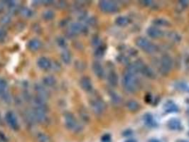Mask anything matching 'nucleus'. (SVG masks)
<instances>
[{
	"label": "nucleus",
	"instance_id": "37",
	"mask_svg": "<svg viewBox=\"0 0 189 142\" xmlns=\"http://www.w3.org/2000/svg\"><path fill=\"white\" fill-rule=\"evenodd\" d=\"M4 32H3L2 30L0 29V40L2 39L3 38H4Z\"/></svg>",
	"mask_w": 189,
	"mask_h": 142
},
{
	"label": "nucleus",
	"instance_id": "30",
	"mask_svg": "<svg viewBox=\"0 0 189 142\" xmlns=\"http://www.w3.org/2000/svg\"><path fill=\"white\" fill-rule=\"evenodd\" d=\"M22 14L23 16L29 17L32 15V11L28 8H24L23 9H22Z\"/></svg>",
	"mask_w": 189,
	"mask_h": 142
},
{
	"label": "nucleus",
	"instance_id": "22",
	"mask_svg": "<svg viewBox=\"0 0 189 142\" xmlns=\"http://www.w3.org/2000/svg\"><path fill=\"white\" fill-rule=\"evenodd\" d=\"M44 85L48 87H52L56 84V80L53 76H46L43 80Z\"/></svg>",
	"mask_w": 189,
	"mask_h": 142
},
{
	"label": "nucleus",
	"instance_id": "2",
	"mask_svg": "<svg viewBox=\"0 0 189 142\" xmlns=\"http://www.w3.org/2000/svg\"><path fill=\"white\" fill-rule=\"evenodd\" d=\"M136 45L147 54H153L157 50L156 45L144 37H139L136 39Z\"/></svg>",
	"mask_w": 189,
	"mask_h": 142
},
{
	"label": "nucleus",
	"instance_id": "17",
	"mask_svg": "<svg viewBox=\"0 0 189 142\" xmlns=\"http://www.w3.org/2000/svg\"><path fill=\"white\" fill-rule=\"evenodd\" d=\"M28 48L32 51H36L37 50H39V48L41 47V42H40L39 40L34 39L31 40V41L28 42Z\"/></svg>",
	"mask_w": 189,
	"mask_h": 142
},
{
	"label": "nucleus",
	"instance_id": "39",
	"mask_svg": "<svg viewBox=\"0 0 189 142\" xmlns=\"http://www.w3.org/2000/svg\"><path fill=\"white\" fill-rule=\"evenodd\" d=\"M125 142H137V140H135L134 139H129L127 140V141H126Z\"/></svg>",
	"mask_w": 189,
	"mask_h": 142
},
{
	"label": "nucleus",
	"instance_id": "12",
	"mask_svg": "<svg viewBox=\"0 0 189 142\" xmlns=\"http://www.w3.org/2000/svg\"><path fill=\"white\" fill-rule=\"evenodd\" d=\"M164 109L167 113H174L179 111V108L177 105L171 100H169L166 102L164 106Z\"/></svg>",
	"mask_w": 189,
	"mask_h": 142
},
{
	"label": "nucleus",
	"instance_id": "29",
	"mask_svg": "<svg viewBox=\"0 0 189 142\" xmlns=\"http://www.w3.org/2000/svg\"><path fill=\"white\" fill-rule=\"evenodd\" d=\"M38 139H39V142H49V137H48L46 134H39V136H38Z\"/></svg>",
	"mask_w": 189,
	"mask_h": 142
},
{
	"label": "nucleus",
	"instance_id": "13",
	"mask_svg": "<svg viewBox=\"0 0 189 142\" xmlns=\"http://www.w3.org/2000/svg\"><path fill=\"white\" fill-rule=\"evenodd\" d=\"M84 28L85 27L80 23H72L70 26V31L72 34H78L83 32L84 31Z\"/></svg>",
	"mask_w": 189,
	"mask_h": 142
},
{
	"label": "nucleus",
	"instance_id": "20",
	"mask_svg": "<svg viewBox=\"0 0 189 142\" xmlns=\"http://www.w3.org/2000/svg\"><path fill=\"white\" fill-rule=\"evenodd\" d=\"M140 72L143 74V75H144L145 76H146L147 77H150V78H153V77L155 76V74L154 73L153 71H152L150 68L147 67V66L145 65H143Z\"/></svg>",
	"mask_w": 189,
	"mask_h": 142
},
{
	"label": "nucleus",
	"instance_id": "5",
	"mask_svg": "<svg viewBox=\"0 0 189 142\" xmlns=\"http://www.w3.org/2000/svg\"><path fill=\"white\" fill-rule=\"evenodd\" d=\"M6 122L11 129H17L19 128V123L16 115L12 112H8L5 115Z\"/></svg>",
	"mask_w": 189,
	"mask_h": 142
},
{
	"label": "nucleus",
	"instance_id": "18",
	"mask_svg": "<svg viewBox=\"0 0 189 142\" xmlns=\"http://www.w3.org/2000/svg\"><path fill=\"white\" fill-rule=\"evenodd\" d=\"M129 23H130V19L126 16H119L115 20V24L119 26H128Z\"/></svg>",
	"mask_w": 189,
	"mask_h": 142
},
{
	"label": "nucleus",
	"instance_id": "11",
	"mask_svg": "<svg viewBox=\"0 0 189 142\" xmlns=\"http://www.w3.org/2000/svg\"><path fill=\"white\" fill-rule=\"evenodd\" d=\"M93 71L95 75L99 78H102L105 76V71L102 66L98 62H95L93 64Z\"/></svg>",
	"mask_w": 189,
	"mask_h": 142
},
{
	"label": "nucleus",
	"instance_id": "41",
	"mask_svg": "<svg viewBox=\"0 0 189 142\" xmlns=\"http://www.w3.org/2000/svg\"><path fill=\"white\" fill-rule=\"evenodd\" d=\"M2 10H3V7H1V5H0V13H1V11H2Z\"/></svg>",
	"mask_w": 189,
	"mask_h": 142
},
{
	"label": "nucleus",
	"instance_id": "4",
	"mask_svg": "<svg viewBox=\"0 0 189 142\" xmlns=\"http://www.w3.org/2000/svg\"><path fill=\"white\" fill-rule=\"evenodd\" d=\"M99 7H100L101 11L105 13H108V14H112V13H115L118 11L117 4L112 1H107V0L101 1L99 4Z\"/></svg>",
	"mask_w": 189,
	"mask_h": 142
},
{
	"label": "nucleus",
	"instance_id": "35",
	"mask_svg": "<svg viewBox=\"0 0 189 142\" xmlns=\"http://www.w3.org/2000/svg\"><path fill=\"white\" fill-rule=\"evenodd\" d=\"M181 4L184 7V6H186V7H187L189 4V1H181Z\"/></svg>",
	"mask_w": 189,
	"mask_h": 142
},
{
	"label": "nucleus",
	"instance_id": "10",
	"mask_svg": "<svg viewBox=\"0 0 189 142\" xmlns=\"http://www.w3.org/2000/svg\"><path fill=\"white\" fill-rule=\"evenodd\" d=\"M143 121H144V124L146 125V126H147L148 127L153 128L156 126V122L154 120V117L152 116V114H145L144 117H143Z\"/></svg>",
	"mask_w": 189,
	"mask_h": 142
},
{
	"label": "nucleus",
	"instance_id": "38",
	"mask_svg": "<svg viewBox=\"0 0 189 142\" xmlns=\"http://www.w3.org/2000/svg\"><path fill=\"white\" fill-rule=\"evenodd\" d=\"M149 142H160L159 140L156 139H151L149 140Z\"/></svg>",
	"mask_w": 189,
	"mask_h": 142
},
{
	"label": "nucleus",
	"instance_id": "14",
	"mask_svg": "<svg viewBox=\"0 0 189 142\" xmlns=\"http://www.w3.org/2000/svg\"><path fill=\"white\" fill-rule=\"evenodd\" d=\"M38 65L40 68L43 70H47L49 68H51V63L48 58H45V57H42V58H40L39 60H38L37 62Z\"/></svg>",
	"mask_w": 189,
	"mask_h": 142
},
{
	"label": "nucleus",
	"instance_id": "32",
	"mask_svg": "<svg viewBox=\"0 0 189 142\" xmlns=\"http://www.w3.org/2000/svg\"><path fill=\"white\" fill-rule=\"evenodd\" d=\"M58 44L60 45L61 47H62V48H64L66 45V41H65V40L63 39V38H60V39H58Z\"/></svg>",
	"mask_w": 189,
	"mask_h": 142
},
{
	"label": "nucleus",
	"instance_id": "26",
	"mask_svg": "<svg viewBox=\"0 0 189 142\" xmlns=\"http://www.w3.org/2000/svg\"><path fill=\"white\" fill-rule=\"evenodd\" d=\"M110 96H111L112 101L113 102L114 104H118L121 102V98H120V96L118 95L117 93H115V92H112V93L110 94Z\"/></svg>",
	"mask_w": 189,
	"mask_h": 142
},
{
	"label": "nucleus",
	"instance_id": "19",
	"mask_svg": "<svg viewBox=\"0 0 189 142\" xmlns=\"http://www.w3.org/2000/svg\"><path fill=\"white\" fill-rule=\"evenodd\" d=\"M127 107L129 111L133 112H135L140 109L139 104L134 100H130V101L128 102L127 103Z\"/></svg>",
	"mask_w": 189,
	"mask_h": 142
},
{
	"label": "nucleus",
	"instance_id": "21",
	"mask_svg": "<svg viewBox=\"0 0 189 142\" xmlns=\"http://www.w3.org/2000/svg\"><path fill=\"white\" fill-rule=\"evenodd\" d=\"M61 58L64 63L70 64L71 62V55L68 51L65 50L61 54Z\"/></svg>",
	"mask_w": 189,
	"mask_h": 142
},
{
	"label": "nucleus",
	"instance_id": "8",
	"mask_svg": "<svg viewBox=\"0 0 189 142\" xmlns=\"http://www.w3.org/2000/svg\"><path fill=\"white\" fill-rule=\"evenodd\" d=\"M92 108L95 113L97 114H100L104 112L105 105V103L102 100H93L92 102Z\"/></svg>",
	"mask_w": 189,
	"mask_h": 142
},
{
	"label": "nucleus",
	"instance_id": "7",
	"mask_svg": "<svg viewBox=\"0 0 189 142\" xmlns=\"http://www.w3.org/2000/svg\"><path fill=\"white\" fill-rule=\"evenodd\" d=\"M146 33L152 39H158V38L163 36L164 35L163 31L155 26H152L149 27L147 30H146Z\"/></svg>",
	"mask_w": 189,
	"mask_h": 142
},
{
	"label": "nucleus",
	"instance_id": "6",
	"mask_svg": "<svg viewBox=\"0 0 189 142\" xmlns=\"http://www.w3.org/2000/svg\"><path fill=\"white\" fill-rule=\"evenodd\" d=\"M65 124L68 129L74 130L77 128V121L71 113H67L65 115Z\"/></svg>",
	"mask_w": 189,
	"mask_h": 142
},
{
	"label": "nucleus",
	"instance_id": "34",
	"mask_svg": "<svg viewBox=\"0 0 189 142\" xmlns=\"http://www.w3.org/2000/svg\"><path fill=\"white\" fill-rule=\"evenodd\" d=\"M145 101L146 102H150L152 101V96H151V94H148L147 95H146V97H145Z\"/></svg>",
	"mask_w": 189,
	"mask_h": 142
},
{
	"label": "nucleus",
	"instance_id": "3",
	"mask_svg": "<svg viewBox=\"0 0 189 142\" xmlns=\"http://www.w3.org/2000/svg\"><path fill=\"white\" fill-rule=\"evenodd\" d=\"M173 68V59L169 55H164L161 58L159 71L163 75H167Z\"/></svg>",
	"mask_w": 189,
	"mask_h": 142
},
{
	"label": "nucleus",
	"instance_id": "36",
	"mask_svg": "<svg viewBox=\"0 0 189 142\" xmlns=\"http://www.w3.org/2000/svg\"><path fill=\"white\" fill-rule=\"evenodd\" d=\"M98 42H99V39H98V38H95V39L93 40V44H95V45H98V43H97Z\"/></svg>",
	"mask_w": 189,
	"mask_h": 142
},
{
	"label": "nucleus",
	"instance_id": "27",
	"mask_svg": "<svg viewBox=\"0 0 189 142\" xmlns=\"http://www.w3.org/2000/svg\"><path fill=\"white\" fill-rule=\"evenodd\" d=\"M176 88L178 89V90H183V91H186L188 90V86H187V85L184 83H177Z\"/></svg>",
	"mask_w": 189,
	"mask_h": 142
},
{
	"label": "nucleus",
	"instance_id": "31",
	"mask_svg": "<svg viewBox=\"0 0 189 142\" xmlns=\"http://www.w3.org/2000/svg\"><path fill=\"white\" fill-rule=\"evenodd\" d=\"M0 22H1V24H7V23L10 22V17L8 16H4L3 17H1Z\"/></svg>",
	"mask_w": 189,
	"mask_h": 142
},
{
	"label": "nucleus",
	"instance_id": "33",
	"mask_svg": "<svg viewBox=\"0 0 189 142\" xmlns=\"http://www.w3.org/2000/svg\"><path fill=\"white\" fill-rule=\"evenodd\" d=\"M110 140H111V136L110 134H105L102 138V141L103 142H110Z\"/></svg>",
	"mask_w": 189,
	"mask_h": 142
},
{
	"label": "nucleus",
	"instance_id": "28",
	"mask_svg": "<svg viewBox=\"0 0 189 142\" xmlns=\"http://www.w3.org/2000/svg\"><path fill=\"white\" fill-rule=\"evenodd\" d=\"M7 83L4 80L0 79V94H2L5 92Z\"/></svg>",
	"mask_w": 189,
	"mask_h": 142
},
{
	"label": "nucleus",
	"instance_id": "16",
	"mask_svg": "<svg viewBox=\"0 0 189 142\" xmlns=\"http://www.w3.org/2000/svg\"><path fill=\"white\" fill-rule=\"evenodd\" d=\"M168 127H169L170 129L178 130L181 127V122L179 119H171V120L169 121V122H168Z\"/></svg>",
	"mask_w": 189,
	"mask_h": 142
},
{
	"label": "nucleus",
	"instance_id": "1",
	"mask_svg": "<svg viewBox=\"0 0 189 142\" xmlns=\"http://www.w3.org/2000/svg\"><path fill=\"white\" fill-rule=\"evenodd\" d=\"M123 85L126 91L133 93L138 90V80L134 74L126 71L123 77Z\"/></svg>",
	"mask_w": 189,
	"mask_h": 142
},
{
	"label": "nucleus",
	"instance_id": "9",
	"mask_svg": "<svg viewBox=\"0 0 189 142\" xmlns=\"http://www.w3.org/2000/svg\"><path fill=\"white\" fill-rule=\"evenodd\" d=\"M80 85H81L83 90L86 91V92H90L93 90L92 81H91L90 77L87 76L82 77L80 80Z\"/></svg>",
	"mask_w": 189,
	"mask_h": 142
},
{
	"label": "nucleus",
	"instance_id": "25",
	"mask_svg": "<svg viewBox=\"0 0 189 142\" xmlns=\"http://www.w3.org/2000/svg\"><path fill=\"white\" fill-rule=\"evenodd\" d=\"M54 13L52 11H46L43 13V16L46 20H52L54 18Z\"/></svg>",
	"mask_w": 189,
	"mask_h": 142
},
{
	"label": "nucleus",
	"instance_id": "40",
	"mask_svg": "<svg viewBox=\"0 0 189 142\" xmlns=\"http://www.w3.org/2000/svg\"><path fill=\"white\" fill-rule=\"evenodd\" d=\"M176 142H189L188 141H186V140H183V139H180V140H178Z\"/></svg>",
	"mask_w": 189,
	"mask_h": 142
},
{
	"label": "nucleus",
	"instance_id": "24",
	"mask_svg": "<svg viewBox=\"0 0 189 142\" xmlns=\"http://www.w3.org/2000/svg\"><path fill=\"white\" fill-rule=\"evenodd\" d=\"M105 51V47L103 46V45H99L96 50H95V56L98 57V58H101V57H102L103 55H104Z\"/></svg>",
	"mask_w": 189,
	"mask_h": 142
},
{
	"label": "nucleus",
	"instance_id": "15",
	"mask_svg": "<svg viewBox=\"0 0 189 142\" xmlns=\"http://www.w3.org/2000/svg\"><path fill=\"white\" fill-rule=\"evenodd\" d=\"M108 83L112 87L117 86L118 84V76L114 71H110L108 74Z\"/></svg>",
	"mask_w": 189,
	"mask_h": 142
},
{
	"label": "nucleus",
	"instance_id": "23",
	"mask_svg": "<svg viewBox=\"0 0 189 142\" xmlns=\"http://www.w3.org/2000/svg\"><path fill=\"white\" fill-rule=\"evenodd\" d=\"M153 23L155 24V26H168L170 25L169 22L164 19H156L154 21Z\"/></svg>",
	"mask_w": 189,
	"mask_h": 142
}]
</instances>
